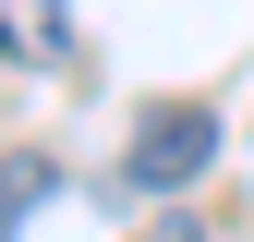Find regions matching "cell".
I'll return each mask as SVG.
<instances>
[{
  "label": "cell",
  "mask_w": 254,
  "mask_h": 242,
  "mask_svg": "<svg viewBox=\"0 0 254 242\" xmlns=\"http://www.w3.org/2000/svg\"><path fill=\"white\" fill-rule=\"evenodd\" d=\"M61 49H73L61 0H0V60H61Z\"/></svg>",
  "instance_id": "cell-2"
},
{
  "label": "cell",
  "mask_w": 254,
  "mask_h": 242,
  "mask_svg": "<svg viewBox=\"0 0 254 242\" xmlns=\"http://www.w3.org/2000/svg\"><path fill=\"white\" fill-rule=\"evenodd\" d=\"M49 182H61L49 158H0V218H24V206H49Z\"/></svg>",
  "instance_id": "cell-3"
},
{
  "label": "cell",
  "mask_w": 254,
  "mask_h": 242,
  "mask_svg": "<svg viewBox=\"0 0 254 242\" xmlns=\"http://www.w3.org/2000/svg\"><path fill=\"white\" fill-rule=\"evenodd\" d=\"M194 170H218V109H206V97L145 109V121H133V145H121V182H133V194H182Z\"/></svg>",
  "instance_id": "cell-1"
}]
</instances>
